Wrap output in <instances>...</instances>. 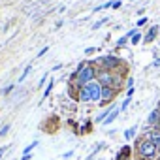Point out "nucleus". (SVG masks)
I'll return each mask as SVG.
<instances>
[{
  "mask_svg": "<svg viewBox=\"0 0 160 160\" xmlns=\"http://www.w3.org/2000/svg\"><path fill=\"white\" fill-rule=\"evenodd\" d=\"M72 79H77L79 87H85V85L92 83L94 79H96V68L91 66V64H87L85 68H81L79 72H73L72 73Z\"/></svg>",
  "mask_w": 160,
  "mask_h": 160,
  "instance_id": "nucleus-1",
  "label": "nucleus"
},
{
  "mask_svg": "<svg viewBox=\"0 0 160 160\" xmlns=\"http://www.w3.org/2000/svg\"><path fill=\"white\" fill-rule=\"evenodd\" d=\"M138 151H139V156L141 158H152L158 152V147L151 139H143V141L138 143Z\"/></svg>",
  "mask_w": 160,
  "mask_h": 160,
  "instance_id": "nucleus-2",
  "label": "nucleus"
},
{
  "mask_svg": "<svg viewBox=\"0 0 160 160\" xmlns=\"http://www.w3.org/2000/svg\"><path fill=\"white\" fill-rule=\"evenodd\" d=\"M119 64H121V58H119V57H113V55H109V57H104V58H100V66H102L104 70H108V72L115 70V68H117Z\"/></svg>",
  "mask_w": 160,
  "mask_h": 160,
  "instance_id": "nucleus-3",
  "label": "nucleus"
},
{
  "mask_svg": "<svg viewBox=\"0 0 160 160\" xmlns=\"http://www.w3.org/2000/svg\"><path fill=\"white\" fill-rule=\"evenodd\" d=\"M87 89H89L91 100H92V102H100V98H102V85H100L98 81H92V83L87 85Z\"/></svg>",
  "mask_w": 160,
  "mask_h": 160,
  "instance_id": "nucleus-4",
  "label": "nucleus"
},
{
  "mask_svg": "<svg viewBox=\"0 0 160 160\" xmlns=\"http://www.w3.org/2000/svg\"><path fill=\"white\" fill-rule=\"evenodd\" d=\"M115 96H117V91H115L113 87H102V98H100V104H108V102H111Z\"/></svg>",
  "mask_w": 160,
  "mask_h": 160,
  "instance_id": "nucleus-5",
  "label": "nucleus"
},
{
  "mask_svg": "<svg viewBox=\"0 0 160 160\" xmlns=\"http://www.w3.org/2000/svg\"><path fill=\"white\" fill-rule=\"evenodd\" d=\"M77 100H79V102H91V94H89V89H87V85H85V87H79Z\"/></svg>",
  "mask_w": 160,
  "mask_h": 160,
  "instance_id": "nucleus-6",
  "label": "nucleus"
},
{
  "mask_svg": "<svg viewBox=\"0 0 160 160\" xmlns=\"http://www.w3.org/2000/svg\"><path fill=\"white\" fill-rule=\"evenodd\" d=\"M156 34H158V27L154 25V27H151V28H149V32L145 34V38H143V43H151V42L156 38Z\"/></svg>",
  "mask_w": 160,
  "mask_h": 160,
  "instance_id": "nucleus-7",
  "label": "nucleus"
},
{
  "mask_svg": "<svg viewBox=\"0 0 160 160\" xmlns=\"http://www.w3.org/2000/svg\"><path fill=\"white\" fill-rule=\"evenodd\" d=\"M158 119H160V108H154V109L149 113L147 122H149V124H156V122H158Z\"/></svg>",
  "mask_w": 160,
  "mask_h": 160,
  "instance_id": "nucleus-8",
  "label": "nucleus"
},
{
  "mask_svg": "<svg viewBox=\"0 0 160 160\" xmlns=\"http://www.w3.org/2000/svg\"><path fill=\"white\" fill-rule=\"evenodd\" d=\"M113 109H115V108H113V106H109V108H108V109H106V111H104V113H100V115H98V117H96V121H98V122H104V121H106V119H108V115H109V113H111V111H113Z\"/></svg>",
  "mask_w": 160,
  "mask_h": 160,
  "instance_id": "nucleus-9",
  "label": "nucleus"
},
{
  "mask_svg": "<svg viewBox=\"0 0 160 160\" xmlns=\"http://www.w3.org/2000/svg\"><path fill=\"white\" fill-rule=\"evenodd\" d=\"M149 139L160 149V132H151V134H149Z\"/></svg>",
  "mask_w": 160,
  "mask_h": 160,
  "instance_id": "nucleus-10",
  "label": "nucleus"
},
{
  "mask_svg": "<svg viewBox=\"0 0 160 160\" xmlns=\"http://www.w3.org/2000/svg\"><path fill=\"white\" fill-rule=\"evenodd\" d=\"M119 111H121V109H113V111H111V113L108 115V119L104 121V124H111V122H113V121L117 119V115H119Z\"/></svg>",
  "mask_w": 160,
  "mask_h": 160,
  "instance_id": "nucleus-11",
  "label": "nucleus"
},
{
  "mask_svg": "<svg viewBox=\"0 0 160 160\" xmlns=\"http://www.w3.org/2000/svg\"><path fill=\"white\" fill-rule=\"evenodd\" d=\"M126 156H130V147H122L121 152L117 154V160H126Z\"/></svg>",
  "mask_w": 160,
  "mask_h": 160,
  "instance_id": "nucleus-12",
  "label": "nucleus"
},
{
  "mask_svg": "<svg viewBox=\"0 0 160 160\" xmlns=\"http://www.w3.org/2000/svg\"><path fill=\"white\" fill-rule=\"evenodd\" d=\"M53 87H55V79H49V81H47V87H45V91H43V98H47V96L51 94Z\"/></svg>",
  "mask_w": 160,
  "mask_h": 160,
  "instance_id": "nucleus-13",
  "label": "nucleus"
},
{
  "mask_svg": "<svg viewBox=\"0 0 160 160\" xmlns=\"http://www.w3.org/2000/svg\"><path fill=\"white\" fill-rule=\"evenodd\" d=\"M136 132H138V128H136V126H132V128H128V130L124 132V138H126V139H132V138L136 136Z\"/></svg>",
  "mask_w": 160,
  "mask_h": 160,
  "instance_id": "nucleus-14",
  "label": "nucleus"
},
{
  "mask_svg": "<svg viewBox=\"0 0 160 160\" xmlns=\"http://www.w3.org/2000/svg\"><path fill=\"white\" fill-rule=\"evenodd\" d=\"M30 70H32V66L28 64V66H27V68L23 70V75H19V83H23V81H25V79H27V75L30 73Z\"/></svg>",
  "mask_w": 160,
  "mask_h": 160,
  "instance_id": "nucleus-15",
  "label": "nucleus"
},
{
  "mask_svg": "<svg viewBox=\"0 0 160 160\" xmlns=\"http://www.w3.org/2000/svg\"><path fill=\"white\" fill-rule=\"evenodd\" d=\"M34 147H38V139H36V141H32L30 145H27V147L23 149V154H30V151H32Z\"/></svg>",
  "mask_w": 160,
  "mask_h": 160,
  "instance_id": "nucleus-16",
  "label": "nucleus"
},
{
  "mask_svg": "<svg viewBox=\"0 0 160 160\" xmlns=\"http://www.w3.org/2000/svg\"><path fill=\"white\" fill-rule=\"evenodd\" d=\"M10 128H12V124H10V122H8V124H4L2 128H0V138H4V136L10 132Z\"/></svg>",
  "mask_w": 160,
  "mask_h": 160,
  "instance_id": "nucleus-17",
  "label": "nucleus"
},
{
  "mask_svg": "<svg viewBox=\"0 0 160 160\" xmlns=\"http://www.w3.org/2000/svg\"><path fill=\"white\" fill-rule=\"evenodd\" d=\"M130 104H132V98H126V100H124V102H122V106H121V108H119V109H121V111H126V109H128V106H130Z\"/></svg>",
  "mask_w": 160,
  "mask_h": 160,
  "instance_id": "nucleus-18",
  "label": "nucleus"
},
{
  "mask_svg": "<svg viewBox=\"0 0 160 160\" xmlns=\"http://www.w3.org/2000/svg\"><path fill=\"white\" fill-rule=\"evenodd\" d=\"M130 42H132V45H138V43L141 42V32H138V34H136V36H134Z\"/></svg>",
  "mask_w": 160,
  "mask_h": 160,
  "instance_id": "nucleus-19",
  "label": "nucleus"
},
{
  "mask_svg": "<svg viewBox=\"0 0 160 160\" xmlns=\"http://www.w3.org/2000/svg\"><path fill=\"white\" fill-rule=\"evenodd\" d=\"M13 87H15V85H13V83H10L8 87H4V89H2V94H6V96H8V94L13 91Z\"/></svg>",
  "mask_w": 160,
  "mask_h": 160,
  "instance_id": "nucleus-20",
  "label": "nucleus"
},
{
  "mask_svg": "<svg viewBox=\"0 0 160 160\" xmlns=\"http://www.w3.org/2000/svg\"><path fill=\"white\" fill-rule=\"evenodd\" d=\"M126 42H128V38H126V36L119 38V40H117V47H124V43H126Z\"/></svg>",
  "mask_w": 160,
  "mask_h": 160,
  "instance_id": "nucleus-21",
  "label": "nucleus"
},
{
  "mask_svg": "<svg viewBox=\"0 0 160 160\" xmlns=\"http://www.w3.org/2000/svg\"><path fill=\"white\" fill-rule=\"evenodd\" d=\"M106 21H108V19H100L98 23H94V25H92V30H98V28H100V27H102V25H104Z\"/></svg>",
  "mask_w": 160,
  "mask_h": 160,
  "instance_id": "nucleus-22",
  "label": "nucleus"
},
{
  "mask_svg": "<svg viewBox=\"0 0 160 160\" xmlns=\"http://www.w3.org/2000/svg\"><path fill=\"white\" fill-rule=\"evenodd\" d=\"M145 23H147V17H141V19H138V28H139V27H143Z\"/></svg>",
  "mask_w": 160,
  "mask_h": 160,
  "instance_id": "nucleus-23",
  "label": "nucleus"
},
{
  "mask_svg": "<svg viewBox=\"0 0 160 160\" xmlns=\"http://www.w3.org/2000/svg\"><path fill=\"white\" fill-rule=\"evenodd\" d=\"M134 92H136V89H134V87H132V89H128V91H126V98H132V96H134Z\"/></svg>",
  "mask_w": 160,
  "mask_h": 160,
  "instance_id": "nucleus-24",
  "label": "nucleus"
},
{
  "mask_svg": "<svg viewBox=\"0 0 160 160\" xmlns=\"http://www.w3.org/2000/svg\"><path fill=\"white\" fill-rule=\"evenodd\" d=\"M121 4H122L121 0H117V2H111V8H113V10H117V8H121Z\"/></svg>",
  "mask_w": 160,
  "mask_h": 160,
  "instance_id": "nucleus-25",
  "label": "nucleus"
},
{
  "mask_svg": "<svg viewBox=\"0 0 160 160\" xmlns=\"http://www.w3.org/2000/svg\"><path fill=\"white\" fill-rule=\"evenodd\" d=\"M94 51H96V47H87V49H85V55H92Z\"/></svg>",
  "mask_w": 160,
  "mask_h": 160,
  "instance_id": "nucleus-26",
  "label": "nucleus"
},
{
  "mask_svg": "<svg viewBox=\"0 0 160 160\" xmlns=\"http://www.w3.org/2000/svg\"><path fill=\"white\" fill-rule=\"evenodd\" d=\"M47 49H49V47H47V45H45V47H43V49H42V51H40V53H38V57H43V55H45V53H47Z\"/></svg>",
  "mask_w": 160,
  "mask_h": 160,
  "instance_id": "nucleus-27",
  "label": "nucleus"
},
{
  "mask_svg": "<svg viewBox=\"0 0 160 160\" xmlns=\"http://www.w3.org/2000/svg\"><path fill=\"white\" fill-rule=\"evenodd\" d=\"M62 156H64V158H72V156H73V151H68V152H64Z\"/></svg>",
  "mask_w": 160,
  "mask_h": 160,
  "instance_id": "nucleus-28",
  "label": "nucleus"
},
{
  "mask_svg": "<svg viewBox=\"0 0 160 160\" xmlns=\"http://www.w3.org/2000/svg\"><path fill=\"white\" fill-rule=\"evenodd\" d=\"M6 151H8L6 147H2V149H0V158H2V156H4V152H6Z\"/></svg>",
  "mask_w": 160,
  "mask_h": 160,
  "instance_id": "nucleus-29",
  "label": "nucleus"
},
{
  "mask_svg": "<svg viewBox=\"0 0 160 160\" xmlns=\"http://www.w3.org/2000/svg\"><path fill=\"white\" fill-rule=\"evenodd\" d=\"M23 160H30V154H23Z\"/></svg>",
  "mask_w": 160,
  "mask_h": 160,
  "instance_id": "nucleus-30",
  "label": "nucleus"
},
{
  "mask_svg": "<svg viewBox=\"0 0 160 160\" xmlns=\"http://www.w3.org/2000/svg\"><path fill=\"white\" fill-rule=\"evenodd\" d=\"M158 32H160V27H158Z\"/></svg>",
  "mask_w": 160,
  "mask_h": 160,
  "instance_id": "nucleus-31",
  "label": "nucleus"
}]
</instances>
